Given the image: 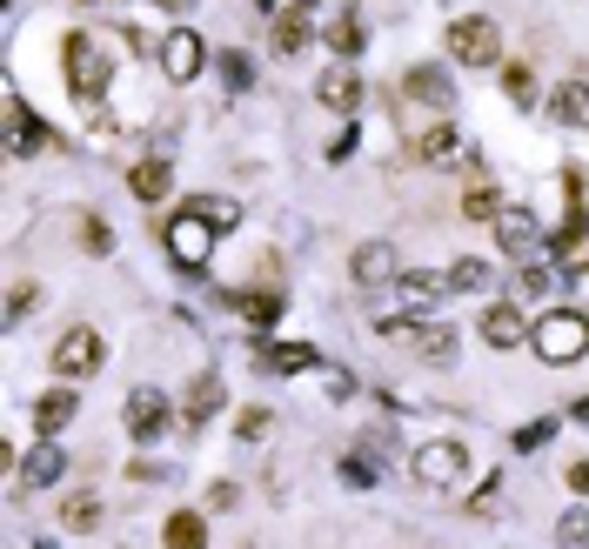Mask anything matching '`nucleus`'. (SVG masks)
<instances>
[{
	"mask_svg": "<svg viewBox=\"0 0 589 549\" xmlns=\"http://www.w3.org/2000/svg\"><path fill=\"white\" fill-rule=\"evenodd\" d=\"M530 349L543 362H576L589 349V316H576V308H549V316L530 329Z\"/></svg>",
	"mask_w": 589,
	"mask_h": 549,
	"instance_id": "obj_1",
	"label": "nucleus"
},
{
	"mask_svg": "<svg viewBox=\"0 0 589 549\" xmlns=\"http://www.w3.org/2000/svg\"><path fill=\"white\" fill-rule=\"evenodd\" d=\"M61 67H67V88H74V101H95V95L108 88V54H101L88 34H67V47H61Z\"/></svg>",
	"mask_w": 589,
	"mask_h": 549,
	"instance_id": "obj_2",
	"label": "nucleus"
},
{
	"mask_svg": "<svg viewBox=\"0 0 589 549\" xmlns=\"http://www.w3.org/2000/svg\"><path fill=\"white\" fill-rule=\"evenodd\" d=\"M208 249H215V228L195 215V208H182L175 221H167V255H175V268H208Z\"/></svg>",
	"mask_w": 589,
	"mask_h": 549,
	"instance_id": "obj_3",
	"label": "nucleus"
},
{
	"mask_svg": "<svg viewBox=\"0 0 589 549\" xmlns=\"http://www.w3.org/2000/svg\"><path fill=\"white\" fill-rule=\"evenodd\" d=\"M449 54H456L462 67H495V61H502V28L482 21V14H469V21L449 28Z\"/></svg>",
	"mask_w": 589,
	"mask_h": 549,
	"instance_id": "obj_4",
	"label": "nucleus"
},
{
	"mask_svg": "<svg viewBox=\"0 0 589 549\" xmlns=\"http://www.w3.org/2000/svg\"><path fill=\"white\" fill-rule=\"evenodd\" d=\"M408 469L423 476L429 490H449V483H462V469H469V455H462V442H423L408 455Z\"/></svg>",
	"mask_w": 589,
	"mask_h": 549,
	"instance_id": "obj_5",
	"label": "nucleus"
},
{
	"mask_svg": "<svg viewBox=\"0 0 589 549\" xmlns=\"http://www.w3.org/2000/svg\"><path fill=\"white\" fill-rule=\"evenodd\" d=\"M121 422H128V436L134 442H154L161 429H167V396H161V388H128V403H121Z\"/></svg>",
	"mask_w": 589,
	"mask_h": 549,
	"instance_id": "obj_6",
	"label": "nucleus"
},
{
	"mask_svg": "<svg viewBox=\"0 0 589 549\" xmlns=\"http://www.w3.org/2000/svg\"><path fill=\"white\" fill-rule=\"evenodd\" d=\"M495 242H502V255L530 262V255L543 249V221H536L530 208H510V201H502V215H495Z\"/></svg>",
	"mask_w": 589,
	"mask_h": 549,
	"instance_id": "obj_7",
	"label": "nucleus"
},
{
	"mask_svg": "<svg viewBox=\"0 0 589 549\" xmlns=\"http://www.w3.org/2000/svg\"><path fill=\"white\" fill-rule=\"evenodd\" d=\"M101 369V336L88 322H74L61 342H54V375H95Z\"/></svg>",
	"mask_w": 589,
	"mask_h": 549,
	"instance_id": "obj_8",
	"label": "nucleus"
},
{
	"mask_svg": "<svg viewBox=\"0 0 589 549\" xmlns=\"http://www.w3.org/2000/svg\"><path fill=\"white\" fill-rule=\"evenodd\" d=\"M530 329H536V322H523L516 301H489V308H482V342H489V349H523Z\"/></svg>",
	"mask_w": 589,
	"mask_h": 549,
	"instance_id": "obj_9",
	"label": "nucleus"
},
{
	"mask_svg": "<svg viewBox=\"0 0 589 549\" xmlns=\"http://www.w3.org/2000/svg\"><path fill=\"white\" fill-rule=\"evenodd\" d=\"M154 54H161V74H167V81H195V74H201V54H208V47H201V34L175 28V34H167Z\"/></svg>",
	"mask_w": 589,
	"mask_h": 549,
	"instance_id": "obj_10",
	"label": "nucleus"
},
{
	"mask_svg": "<svg viewBox=\"0 0 589 549\" xmlns=\"http://www.w3.org/2000/svg\"><path fill=\"white\" fill-rule=\"evenodd\" d=\"M315 101L335 108V114H356V108H362V74H356L349 61H335L321 81H315Z\"/></svg>",
	"mask_w": 589,
	"mask_h": 549,
	"instance_id": "obj_11",
	"label": "nucleus"
},
{
	"mask_svg": "<svg viewBox=\"0 0 589 549\" xmlns=\"http://www.w3.org/2000/svg\"><path fill=\"white\" fill-rule=\"evenodd\" d=\"M402 95H408V101H423V108H436V114H449V108H456V81H449L443 67H408V74H402Z\"/></svg>",
	"mask_w": 589,
	"mask_h": 549,
	"instance_id": "obj_12",
	"label": "nucleus"
},
{
	"mask_svg": "<svg viewBox=\"0 0 589 549\" xmlns=\"http://www.w3.org/2000/svg\"><path fill=\"white\" fill-rule=\"evenodd\" d=\"M41 147H54V134L34 121V108H28V101H8V154L21 162V154H41Z\"/></svg>",
	"mask_w": 589,
	"mask_h": 549,
	"instance_id": "obj_13",
	"label": "nucleus"
},
{
	"mask_svg": "<svg viewBox=\"0 0 589 549\" xmlns=\"http://www.w3.org/2000/svg\"><path fill=\"white\" fill-rule=\"evenodd\" d=\"M549 114L563 128H589V74H569V81L549 95Z\"/></svg>",
	"mask_w": 589,
	"mask_h": 549,
	"instance_id": "obj_14",
	"label": "nucleus"
},
{
	"mask_svg": "<svg viewBox=\"0 0 589 549\" xmlns=\"http://www.w3.org/2000/svg\"><path fill=\"white\" fill-rule=\"evenodd\" d=\"M228 403V388H221V375H195V388H188V403H182V422L188 429H208V416Z\"/></svg>",
	"mask_w": 589,
	"mask_h": 549,
	"instance_id": "obj_15",
	"label": "nucleus"
},
{
	"mask_svg": "<svg viewBox=\"0 0 589 549\" xmlns=\"http://www.w3.org/2000/svg\"><path fill=\"white\" fill-rule=\"evenodd\" d=\"M415 162H429V168H456V162H462V134H456L449 121H436L423 141H415Z\"/></svg>",
	"mask_w": 589,
	"mask_h": 549,
	"instance_id": "obj_16",
	"label": "nucleus"
},
{
	"mask_svg": "<svg viewBox=\"0 0 589 549\" xmlns=\"http://www.w3.org/2000/svg\"><path fill=\"white\" fill-rule=\"evenodd\" d=\"M349 268H356L362 288H382V282H395V249H389V242H362Z\"/></svg>",
	"mask_w": 589,
	"mask_h": 549,
	"instance_id": "obj_17",
	"label": "nucleus"
},
{
	"mask_svg": "<svg viewBox=\"0 0 589 549\" xmlns=\"http://www.w3.org/2000/svg\"><path fill=\"white\" fill-rule=\"evenodd\" d=\"M128 188H134L141 201H161L167 188H175V162H161V154H148V162H134V175H128Z\"/></svg>",
	"mask_w": 589,
	"mask_h": 549,
	"instance_id": "obj_18",
	"label": "nucleus"
},
{
	"mask_svg": "<svg viewBox=\"0 0 589 549\" xmlns=\"http://www.w3.org/2000/svg\"><path fill=\"white\" fill-rule=\"evenodd\" d=\"M415 355H423L429 369H449L456 362V329L449 322H423L415 329Z\"/></svg>",
	"mask_w": 589,
	"mask_h": 549,
	"instance_id": "obj_19",
	"label": "nucleus"
},
{
	"mask_svg": "<svg viewBox=\"0 0 589 549\" xmlns=\"http://www.w3.org/2000/svg\"><path fill=\"white\" fill-rule=\"evenodd\" d=\"M489 282H495V268H489L482 255H462V262H449V275H443L449 295H482Z\"/></svg>",
	"mask_w": 589,
	"mask_h": 549,
	"instance_id": "obj_20",
	"label": "nucleus"
},
{
	"mask_svg": "<svg viewBox=\"0 0 589 549\" xmlns=\"http://www.w3.org/2000/svg\"><path fill=\"white\" fill-rule=\"evenodd\" d=\"M302 369H315L308 342H269L262 349V375H302Z\"/></svg>",
	"mask_w": 589,
	"mask_h": 549,
	"instance_id": "obj_21",
	"label": "nucleus"
},
{
	"mask_svg": "<svg viewBox=\"0 0 589 549\" xmlns=\"http://www.w3.org/2000/svg\"><path fill=\"white\" fill-rule=\"evenodd\" d=\"M462 215H469V221H495V215H502V195H495V182H489V175H476V182H469Z\"/></svg>",
	"mask_w": 589,
	"mask_h": 549,
	"instance_id": "obj_22",
	"label": "nucleus"
},
{
	"mask_svg": "<svg viewBox=\"0 0 589 549\" xmlns=\"http://www.w3.org/2000/svg\"><path fill=\"white\" fill-rule=\"evenodd\" d=\"M188 208H195V215H201V221H208L215 234H228V228H241V208H234L228 195H195Z\"/></svg>",
	"mask_w": 589,
	"mask_h": 549,
	"instance_id": "obj_23",
	"label": "nucleus"
},
{
	"mask_svg": "<svg viewBox=\"0 0 589 549\" xmlns=\"http://www.w3.org/2000/svg\"><path fill=\"white\" fill-rule=\"evenodd\" d=\"M61 422H74V396H67V388H54V396L34 403V429H41V436H54Z\"/></svg>",
	"mask_w": 589,
	"mask_h": 549,
	"instance_id": "obj_24",
	"label": "nucleus"
},
{
	"mask_svg": "<svg viewBox=\"0 0 589 549\" xmlns=\"http://www.w3.org/2000/svg\"><path fill=\"white\" fill-rule=\"evenodd\" d=\"M61 469H67V462H61V449H54V442L41 436V449H34V455L21 462V483H54Z\"/></svg>",
	"mask_w": 589,
	"mask_h": 549,
	"instance_id": "obj_25",
	"label": "nucleus"
},
{
	"mask_svg": "<svg viewBox=\"0 0 589 549\" xmlns=\"http://www.w3.org/2000/svg\"><path fill=\"white\" fill-rule=\"evenodd\" d=\"M201 542H208V523H201L195 509L167 516V549H201Z\"/></svg>",
	"mask_w": 589,
	"mask_h": 549,
	"instance_id": "obj_26",
	"label": "nucleus"
},
{
	"mask_svg": "<svg viewBox=\"0 0 589 549\" xmlns=\"http://www.w3.org/2000/svg\"><path fill=\"white\" fill-rule=\"evenodd\" d=\"M308 47V21L302 14H282L275 21V54H302Z\"/></svg>",
	"mask_w": 589,
	"mask_h": 549,
	"instance_id": "obj_27",
	"label": "nucleus"
},
{
	"mask_svg": "<svg viewBox=\"0 0 589 549\" xmlns=\"http://www.w3.org/2000/svg\"><path fill=\"white\" fill-rule=\"evenodd\" d=\"M234 308H241V316L255 322V329H269V322L282 316V301H275V295H234Z\"/></svg>",
	"mask_w": 589,
	"mask_h": 549,
	"instance_id": "obj_28",
	"label": "nucleus"
},
{
	"mask_svg": "<svg viewBox=\"0 0 589 549\" xmlns=\"http://www.w3.org/2000/svg\"><path fill=\"white\" fill-rule=\"evenodd\" d=\"M556 536H563V549H589V509H569L556 523Z\"/></svg>",
	"mask_w": 589,
	"mask_h": 549,
	"instance_id": "obj_29",
	"label": "nucleus"
},
{
	"mask_svg": "<svg viewBox=\"0 0 589 549\" xmlns=\"http://www.w3.org/2000/svg\"><path fill=\"white\" fill-rule=\"evenodd\" d=\"M269 429H275V416H269V409H241V416H234V436H241V442H262Z\"/></svg>",
	"mask_w": 589,
	"mask_h": 549,
	"instance_id": "obj_30",
	"label": "nucleus"
},
{
	"mask_svg": "<svg viewBox=\"0 0 589 549\" xmlns=\"http://www.w3.org/2000/svg\"><path fill=\"white\" fill-rule=\"evenodd\" d=\"M502 88H510V101L530 108V101H536V74H530V67H502Z\"/></svg>",
	"mask_w": 589,
	"mask_h": 549,
	"instance_id": "obj_31",
	"label": "nucleus"
},
{
	"mask_svg": "<svg viewBox=\"0 0 589 549\" xmlns=\"http://www.w3.org/2000/svg\"><path fill=\"white\" fill-rule=\"evenodd\" d=\"M67 523L74 529H95L101 523V496H67Z\"/></svg>",
	"mask_w": 589,
	"mask_h": 549,
	"instance_id": "obj_32",
	"label": "nucleus"
},
{
	"mask_svg": "<svg viewBox=\"0 0 589 549\" xmlns=\"http://www.w3.org/2000/svg\"><path fill=\"white\" fill-rule=\"evenodd\" d=\"M328 41H335V54H356V47H362V28H356V21L342 14V21H335V34H328Z\"/></svg>",
	"mask_w": 589,
	"mask_h": 549,
	"instance_id": "obj_33",
	"label": "nucleus"
},
{
	"mask_svg": "<svg viewBox=\"0 0 589 549\" xmlns=\"http://www.w3.org/2000/svg\"><path fill=\"white\" fill-rule=\"evenodd\" d=\"M556 436V422H530V429H516V449H543Z\"/></svg>",
	"mask_w": 589,
	"mask_h": 549,
	"instance_id": "obj_34",
	"label": "nucleus"
},
{
	"mask_svg": "<svg viewBox=\"0 0 589 549\" xmlns=\"http://www.w3.org/2000/svg\"><path fill=\"white\" fill-rule=\"evenodd\" d=\"M563 483H569L576 496H589V455H576V462H569V476H563Z\"/></svg>",
	"mask_w": 589,
	"mask_h": 549,
	"instance_id": "obj_35",
	"label": "nucleus"
},
{
	"mask_svg": "<svg viewBox=\"0 0 589 549\" xmlns=\"http://www.w3.org/2000/svg\"><path fill=\"white\" fill-rule=\"evenodd\" d=\"M154 8H161V14H188V8H195V0H154Z\"/></svg>",
	"mask_w": 589,
	"mask_h": 549,
	"instance_id": "obj_36",
	"label": "nucleus"
},
{
	"mask_svg": "<svg viewBox=\"0 0 589 549\" xmlns=\"http://www.w3.org/2000/svg\"><path fill=\"white\" fill-rule=\"evenodd\" d=\"M262 8H315V0H262Z\"/></svg>",
	"mask_w": 589,
	"mask_h": 549,
	"instance_id": "obj_37",
	"label": "nucleus"
}]
</instances>
